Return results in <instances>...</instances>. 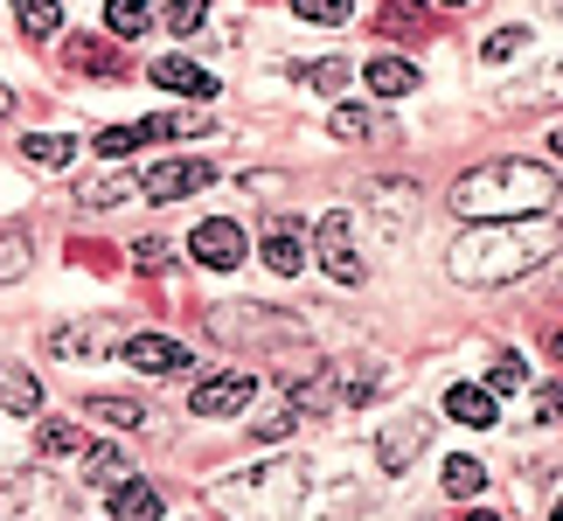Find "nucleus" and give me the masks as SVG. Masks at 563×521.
Returning <instances> with one entry per match:
<instances>
[{
  "mask_svg": "<svg viewBox=\"0 0 563 521\" xmlns=\"http://www.w3.org/2000/svg\"><path fill=\"white\" fill-rule=\"evenodd\" d=\"M556 244H563V223H556V215H508V223L466 230L460 244H452L445 271L460 278V286H508V278L536 271L543 257H556Z\"/></svg>",
  "mask_w": 563,
  "mask_h": 521,
  "instance_id": "obj_1",
  "label": "nucleus"
},
{
  "mask_svg": "<svg viewBox=\"0 0 563 521\" xmlns=\"http://www.w3.org/2000/svg\"><path fill=\"white\" fill-rule=\"evenodd\" d=\"M452 215L466 223H508V215H550L556 202V174L543 160H481L452 181Z\"/></svg>",
  "mask_w": 563,
  "mask_h": 521,
  "instance_id": "obj_2",
  "label": "nucleus"
},
{
  "mask_svg": "<svg viewBox=\"0 0 563 521\" xmlns=\"http://www.w3.org/2000/svg\"><path fill=\"white\" fill-rule=\"evenodd\" d=\"M209 133V112H175V119H133V125H104V133L91 140L104 160L133 154V146H161V140H195Z\"/></svg>",
  "mask_w": 563,
  "mask_h": 521,
  "instance_id": "obj_3",
  "label": "nucleus"
},
{
  "mask_svg": "<svg viewBox=\"0 0 563 521\" xmlns=\"http://www.w3.org/2000/svg\"><path fill=\"white\" fill-rule=\"evenodd\" d=\"M236 501L244 508H272V514H292L299 508V487H307V466L299 459H278V466H257V473H236Z\"/></svg>",
  "mask_w": 563,
  "mask_h": 521,
  "instance_id": "obj_4",
  "label": "nucleus"
},
{
  "mask_svg": "<svg viewBox=\"0 0 563 521\" xmlns=\"http://www.w3.org/2000/svg\"><path fill=\"white\" fill-rule=\"evenodd\" d=\"M188 251H195V265H209V271H236L244 265V230H236L230 215H209V223H195Z\"/></svg>",
  "mask_w": 563,
  "mask_h": 521,
  "instance_id": "obj_5",
  "label": "nucleus"
},
{
  "mask_svg": "<svg viewBox=\"0 0 563 521\" xmlns=\"http://www.w3.org/2000/svg\"><path fill=\"white\" fill-rule=\"evenodd\" d=\"M216 181V160H161V167H146V202H181V195L195 188H209Z\"/></svg>",
  "mask_w": 563,
  "mask_h": 521,
  "instance_id": "obj_6",
  "label": "nucleus"
},
{
  "mask_svg": "<svg viewBox=\"0 0 563 521\" xmlns=\"http://www.w3.org/2000/svg\"><path fill=\"white\" fill-rule=\"evenodd\" d=\"M251 397H257V376H209V383H195L188 410L195 418H236Z\"/></svg>",
  "mask_w": 563,
  "mask_h": 521,
  "instance_id": "obj_7",
  "label": "nucleus"
},
{
  "mask_svg": "<svg viewBox=\"0 0 563 521\" xmlns=\"http://www.w3.org/2000/svg\"><path fill=\"white\" fill-rule=\"evenodd\" d=\"M313 244H320V265H328V278H341V286H362V257H355V244H349V215H320Z\"/></svg>",
  "mask_w": 563,
  "mask_h": 521,
  "instance_id": "obj_8",
  "label": "nucleus"
},
{
  "mask_svg": "<svg viewBox=\"0 0 563 521\" xmlns=\"http://www.w3.org/2000/svg\"><path fill=\"white\" fill-rule=\"evenodd\" d=\"M257 257H265V271L278 278H292V271H307V236H299V223H265V236H257Z\"/></svg>",
  "mask_w": 563,
  "mask_h": 521,
  "instance_id": "obj_9",
  "label": "nucleus"
},
{
  "mask_svg": "<svg viewBox=\"0 0 563 521\" xmlns=\"http://www.w3.org/2000/svg\"><path fill=\"white\" fill-rule=\"evenodd\" d=\"M125 362H133L140 376H188V347L167 341V334H133L125 341Z\"/></svg>",
  "mask_w": 563,
  "mask_h": 521,
  "instance_id": "obj_10",
  "label": "nucleus"
},
{
  "mask_svg": "<svg viewBox=\"0 0 563 521\" xmlns=\"http://www.w3.org/2000/svg\"><path fill=\"white\" fill-rule=\"evenodd\" d=\"M112 347H119L112 320H70V328L49 334V355H112Z\"/></svg>",
  "mask_w": 563,
  "mask_h": 521,
  "instance_id": "obj_11",
  "label": "nucleus"
},
{
  "mask_svg": "<svg viewBox=\"0 0 563 521\" xmlns=\"http://www.w3.org/2000/svg\"><path fill=\"white\" fill-rule=\"evenodd\" d=\"M154 84H161V91H181V98H216V77L202 70V63H188V56H161Z\"/></svg>",
  "mask_w": 563,
  "mask_h": 521,
  "instance_id": "obj_12",
  "label": "nucleus"
},
{
  "mask_svg": "<svg viewBox=\"0 0 563 521\" xmlns=\"http://www.w3.org/2000/svg\"><path fill=\"white\" fill-rule=\"evenodd\" d=\"M445 418L452 424H494L501 418V403H494V389H481V383H460V389H445Z\"/></svg>",
  "mask_w": 563,
  "mask_h": 521,
  "instance_id": "obj_13",
  "label": "nucleus"
},
{
  "mask_svg": "<svg viewBox=\"0 0 563 521\" xmlns=\"http://www.w3.org/2000/svg\"><path fill=\"white\" fill-rule=\"evenodd\" d=\"M424 439H431V424H424V418H404V424H397V431H389V439L376 445L383 473H404V466H410V459L424 452Z\"/></svg>",
  "mask_w": 563,
  "mask_h": 521,
  "instance_id": "obj_14",
  "label": "nucleus"
},
{
  "mask_svg": "<svg viewBox=\"0 0 563 521\" xmlns=\"http://www.w3.org/2000/svg\"><path fill=\"white\" fill-rule=\"evenodd\" d=\"M112 514L119 521H161V487H146V480L125 473V480L112 487Z\"/></svg>",
  "mask_w": 563,
  "mask_h": 521,
  "instance_id": "obj_15",
  "label": "nucleus"
},
{
  "mask_svg": "<svg viewBox=\"0 0 563 521\" xmlns=\"http://www.w3.org/2000/svg\"><path fill=\"white\" fill-rule=\"evenodd\" d=\"M376 29L383 35H404V42H424L431 14H424V0H383V8H376Z\"/></svg>",
  "mask_w": 563,
  "mask_h": 521,
  "instance_id": "obj_16",
  "label": "nucleus"
},
{
  "mask_svg": "<svg viewBox=\"0 0 563 521\" xmlns=\"http://www.w3.org/2000/svg\"><path fill=\"white\" fill-rule=\"evenodd\" d=\"M362 77H369L376 98H410V91H418V70H410L404 56H369V70H362Z\"/></svg>",
  "mask_w": 563,
  "mask_h": 521,
  "instance_id": "obj_17",
  "label": "nucleus"
},
{
  "mask_svg": "<svg viewBox=\"0 0 563 521\" xmlns=\"http://www.w3.org/2000/svg\"><path fill=\"white\" fill-rule=\"evenodd\" d=\"M0 410H42V383L29 376V368H14V362H0Z\"/></svg>",
  "mask_w": 563,
  "mask_h": 521,
  "instance_id": "obj_18",
  "label": "nucleus"
},
{
  "mask_svg": "<svg viewBox=\"0 0 563 521\" xmlns=\"http://www.w3.org/2000/svg\"><path fill=\"white\" fill-rule=\"evenodd\" d=\"M77 63V70H91V77H119V49L112 42H98V35H70V49H63Z\"/></svg>",
  "mask_w": 563,
  "mask_h": 521,
  "instance_id": "obj_19",
  "label": "nucleus"
},
{
  "mask_svg": "<svg viewBox=\"0 0 563 521\" xmlns=\"http://www.w3.org/2000/svg\"><path fill=\"white\" fill-rule=\"evenodd\" d=\"M14 14H21V35L29 42H49L63 29V0H14Z\"/></svg>",
  "mask_w": 563,
  "mask_h": 521,
  "instance_id": "obj_20",
  "label": "nucleus"
},
{
  "mask_svg": "<svg viewBox=\"0 0 563 521\" xmlns=\"http://www.w3.org/2000/svg\"><path fill=\"white\" fill-rule=\"evenodd\" d=\"M21 154H29V167H70L77 140L70 133H29V140H21Z\"/></svg>",
  "mask_w": 563,
  "mask_h": 521,
  "instance_id": "obj_21",
  "label": "nucleus"
},
{
  "mask_svg": "<svg viewBox=\"0 0 563 521\" xmlns=\"http://www.w3.org/2000/svg\"><path fill=\"white\" fill-rule=\"evenodd\" d=\"M84 410H91L98 424H119V431H140L146 424V403H133V397H91Z\"/></svg>",
  "mask_w": 563,
  "mask_h": 521,
  "instance_id": "obj_22",
  "label": "nucleus"
},
{
  "mask_svg": "<svg viewBox=\"0 0 563 521\" xmlns=\"http://www.w3.org/2000/svg\"><path fill=\"white\" fill-rule=\"evenodd\" d=\"M154 21V0H104V29L112 35H140Z\"/></svg>",
  "mask_w": 563,
  "mask_h": 521,
  "instance_id": "obj_23",
  "label": "nucleus"
},
{
  "mask_svg": "<svg viewBox=\"0 0 563 521\" xmlns=\"http://www.w3.org/2000/svg\"><path fill=\"white\" fill-rule=\"evenodd\" d=\"M35 265V244H29V230H0V286L8 278H21Z\"/></svg>",
  "mask_w": 563,
  "mask_h": 521,
  "instance_id": "obj_24",
  "label": "nucleus"
},
{
  "mask_svg": "<svg viewBox=\"0 0 563 521\" xmlns=\"http://www.w3.org/2000/svg\"><path fill=\"white\" fill-rule=\"evenodd\" d=\"M515 104H563V63L536 70L529 84H515Z\"/></svg>",
  "mask_w": 563,
  "mask_h": 521,
  "instance_id": "obj_25",
  "label": "nucleus"
},
{
  "mask_svg": "<svg viewBox=\"0 0 563 521\" xmlns=\"http://www.w3.org/2000/svg\"><path fill=\"white\" fill-rule=\"evenodd\" d=\"M328 133L334 140H369L376 133V112H369V104H334V112H328Z\"/></svg>",
  "mask_w": 563,
  "mask_h": 521,
  "instance_id": "obj_26",
  "label": "nucleus"
},
{
  "mask_svg": "<svg viewBox=\"0 0 563 521\" xmlns=\"http://www.w3.org/2000/svg\"><path fill=\"white\" fill-rule=\"evenodd\" d=\"M292 431H299V410H292V403H278V410H265V418L251 424V439H257V445H286Z\"/></svg>",
  "mask_w": 563,
  "mask_h": 521,
  "instance_id": "obj_27",
  "label": "nucleus"
},
{
  "mask_svg": "<svg viewBox=\"0 0 563 521\" xmlns=\"http://www.w3.org/2000/svg\"><path fill=\"white\" fill-rule=\"evenodd\" d=\"M481 487H487L481 459H445V494H452V501H473Z\"/></svg>",
  "mask_w": 563,
  "mask_h": 521,
  "instance_id": "obj_28",
  "label": "nucleus"
},
{
  "mask_svg": "<svg viewBox=\"0 0 563 521\" xmlns=\"http://www.w3.org/2000/svg\"><path fill=\"white\" fill-rule=\"evenodd\" d=\"M35 445H42V459H49V452H84V431H77L70 418H42Z\"/></svg>",
  "mask_w": 563,
  "mask_h": 521,
  "instance_id": "obj_29",
  "label": "nucleus"
},
{
  "mask_svg": "<svg viewBox=\"0 0 563 521\" xmlns=\"http://www.w3.org/2000/svg\"><path fill=\"white\" fill-rule=\"evenodd\" d=\"M522 383H529V362L515 355V347H501V355H494V368H487V389L501 397V389H522Z\"/></svg>",
  "mask_w": 563,
  "mask_h": 521,
  "instance_id": "obj_30",
  "label": "nucleus"
},
{
  "mask_svg": "<svg viewBox=\"0 0 563 521\" xmlns=\"http://www.w3.org/2000/svg\"><path fill=\"white\" fill-rule=\"evenodd\" d=\"M125 188H133V181H125V174H91V181L77 188V202H84V209H104V202H119Z\"/></svg>",
  "mask_w": 563,
  "mask_h": 521,
  "instance_id": "obj_31",
  "label": "nucleus"
},
{
  "mask_svg": "<svg viewBox=\"0 0 563 521\" xmlns=\"http://www.w3.org/2000/svg\"><path fill=\"white\" fill-rule=\"evenodd\" d=\"M119 480H125V459H119L112 445H91V487H104V494H112Z\"/></svg>",
  "mask_w": 563,
  "mask_h": 521,
  "instance_id": "obj_32",
  "label": "nucleus"
},
{
  "mask_svg": "<svg viewBox=\"0 0 563 521\" xmlns=\"http://www.w3.org/2000/svg\"><path fill=\"white\" fill-rule=\"evenodd\" d=\"M522 42H529V29H494V35L481 42V63H487V70H494V63H508L515 49H522Z\"/></svg>",
  "mask_w": 563,
  "mask_h": 521,
  "instance_id": "obj_33",
  "label": "nucleus"
},
{
  "mask_svg": "<svg viewBox=\"0 0 563 521\" xmlns=\"http://www.w3.org/2000/svg\"><path fill=\"white\" fill-rule=\"evenodd\" d=\"M202 14H209V0H167V29H175V35H195Z\"/></svg>",
  "mask_w": 563,
  "mask_h": 521,
  "instance_id": "obj_34",
  "label": "nucleus"
},
{
  "mask_svg": "<svg viewBox=\"0 0 563 521\" xmlns=\"http://www.w3.org/2000/svg\"><path fill=\"white\" fill-rule=\"evenodd\" d=\"M299 77H307V84H313L320 98H334L341 84H349V63H313V70H299Z\"/></svg>",
  "mask_w": 563,
  "mask_h": 521,
  "instance_id": "obj_35",
  "label": "nucleus"
},
{
  "mask_svg": "<svg viewBox=\"0 0 563 521\" xmlns=\"http://www.w3.org/2000/svg\"><path fill=\"white\" fill-rule=\"evenodd\" d=\"M299 21H349V0H292Z\"/></svg>",
  "mask_w": 563,
  "mask_h": 521,
  "instance_id": "obj_36",
  "label": "nucleus"
},
{
  "mask_svg": "<svg viewBox=\"0 0 563 521\" xmlns=\"http://www.w3.org/2000/svg\"><path fill=\"white\" fill-rule=\"evenodd\" d=\"M133 257H140V271H167V265H175V251H167L161 236H140V244H133Z\"/></svg>",
  "mask_w": 563,
  "mask_h": 521,
  "instance_id": "obj_37",
  "label": "nucleus"
},
{
  "mask_svg": "<svg viewBox=\"0 0 563 521\" xmlns=\"http://www.w3.org/2000/svg\"><path fill=\"white\" fill-rule=\"evenodd\" d=\"M550 418H563V389H556V383L536 389V424H550Z\"/></svg>",
  "mask_w": 563,
  "mask_h": 521,
  "instance_id": "obj_38",
  "label": "nucleus"
},
{
  "mask_svg": "<svg viewBox=\"0 0 563 521\" xmlns=\"http://www.w3.org/2000/svg\"><path fill=\"white\" fill-rule=\"evenodd\" d=\"M543 341H550V355H556V362H563V328H550V334H543Z\"/></svg>",
  "mask_w": 563,
  "mask_h": 521,
  "instance_id": "obj_39",
  "label": "nucleus"
},
{
  "mask_svg": "<svg viewBox=\"0 0 563 521\" xmlns=\"http://www.w3.org/2000/svg\"><path fill=\"white\" fill-rule=\"evenodd\" d=\"M14 112V91H8V84H0V119H8Z\"/></svg>",
  "mask_w": 563,
  "mask_h": 521,
  "instance_id": "obj_40",
  "label": "nucleus"
},
{
  "mask_svg": "<svg viewBox=\"0 0 563 521\" xmlns=\"http://www.w3.org/2000/svg\"><path fill=\"white\" fill-rule=\"evenodd\" d=\"M424 8H473V0H424Z\"/></svg>",
  "mask_w": 563,
  "mask_h": 521,
  "instance_id": "obj_41",
  "label": "nucleus"
},
{
  "mask_svg": "<svg viewBox=\"0 0 563 521\" xmlns=\"http://www.w3.org/2000/svg\"><path fill=\"white\" fill-rule=\"evenodd\" d=\"M550 154H563V125H556V133H550Z\"/></svg>",
  "mask_w": 563,
  "mask_h": 521,
  "instance_id": "obj_42",
  "label": "nucleus"
},
{
  "mask_svg": "<svg viewBox=\"0 0 563 521\" xmlns=\"http://www.w3.org/2000/svg\"><path fill=\"white\" fill-rule=\"evenodd\" d=\"M466 521H501V514H466Z\"/></svg>",
  "mask_w": 563,
  "mask_h": 521,
  "instance_id": "obj_43",
  "label": "nucleus"
},
{
  "mask_svg": "<svg viewBox=\"0 0 563 521\" xmlns=\"http://www.w3.org/2000/svg\"><path fill=\"white\" fill-rule=\"evenodd\" d=\"M550 521H563V508H556V514H550Z\"/></svg>",
  "mask_w": 563,
  "mask_h": 521,
  "instance_id": "obj_44",
  "label": "nucleus"
}]
</instances>
